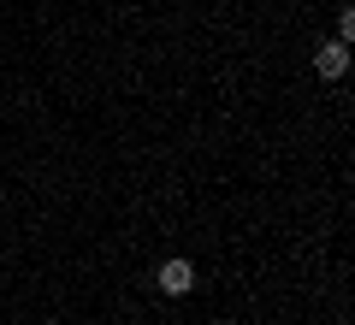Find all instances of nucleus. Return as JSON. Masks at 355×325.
I'll use <instances>...</instances> for the list:
<instances>
[{
	"instance_id": "obj_2",
	"label": "nucleus",
	"mask_w": 355,
	"mask_h": 325,
	"mask_svg": "<svg viewBox=\"0 0 355 325\" xmlns=\"http://www.w3.org/2000/svg\"><path fill=\"white\" fill-rule=\"evenodd\" d=\"M314 71L320 77H343L349 71V42H326V48L314 53Z\"/></svg>"
},
{
	"instance_id": "obj_1",
	"label": "nucleus",
	"mask_w": 355,
	"mask_h": 325,
	"mask_svg": "<svg viewBox=\"0 0 355 325\" xmlns=\"http://www.w3.org/2000/svg\"><path fill=\"white\" fill-rule=\"evenodd\" d=\"M154 284H160L166 296H190V290H196V266L190 261H166L160 272H154Z\"/></svg>"
},
{
	"instance_id": "obj_3",
	"label": "nucleus",
	"mask_w": 355,
	"mask_h": 325,
	"mask_svg": "<svg viewBox=\"0 0 355 325\" xmlns=\"http://www.w3.org/2000/svg\"><path fill=\"white\" fill-rule=\"evenodd\" d=\"M349 36H355V12L343 6V12H338V42H349Z\"/></svg>"
},
{
	"instance_id": "obj_4",
	"label": "nucleus",
	"mask_w": 355,
	"mask_h": 325,
	"mask_svg": "<svg viewBox=\"0 0 355 325\" xmlns=\"http://www.w3.org/2000/svg\"><path fill=\"white\" fill-rule=\"evenodd\" d=\"M214 325H231V319H214Z\"/></svg>"
}]
</instances>
